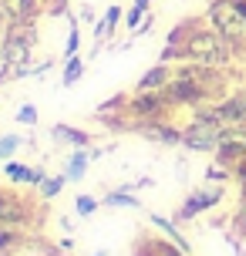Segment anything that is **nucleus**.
<instances>
[{"label":"nucleus","mask_w":246,"mask_h":256,"mask_svg":"<svg viewBox=\"0 0 246 256\" xmlns=\"http://www.w3.org/2000/svg\"><path fill=\"white\" fill-rule=\"evenodd\" d=\"M152 246H156V256H192V253H186L182 246H176L172 240H158V236H152Z\"/></svg>","instance_id":"nucleus-24"},{"label":"nucleus","mask_w":246,"mask_h":256,"mask_svg":"<svg viewBox=\"0 0 246 256\" xmlns=\"http://www.w3.org/2000/svg\"><path fill=\"white\" fill-rule=\"evenodd\" d=\"M91 256H112V253H108V250H98V253H91Z\"/></svg>","instance_id":"nucleus-36"},{"label":"nucleus","mask_w":246,"mask_h":256,"mask_svg":"<svg viewBox=\"0 0 246 256\" xmlns=\"http://www.w3.org/2000/svg\"><path fill=\"white\" fill-rule=\"evenodd\" d=\"M233 226H236V232L246 240V196H243V202H240V209L233 212Z\"/></svg>","instance_id":"nucleus-29"},{"label":"nucleus","mask_w":246,"mask_h":256,"mask_svg":"<svg viewBox=\"0 0 246 256\" xmlns=\"http://www.w3.org/2000/svg\"><path fill=\"white\" fill-rule=\"evenodd\" d=\"M7 78H14V68H10V61H7V54H4V44H0V84H4Z\"/></svg>","instance_id":"nucleus-30"},{"label":"nucleus","mask_w":246,"mask_h":256,"mask_svg":"<svg viewBox=\"0 0 246 256\" xmlns=\"http://www.w3.org/2000/svg\"><path fill=\"white\" fill-rule=\"evenodd\" d=\"M236 54L240 51H236L209 20H202V24L189 34V40H186V61L202 64V68H220V71H226V68L236 61Z\"/></svg>","instance_id":"nucleus-1"},{"label":"nucleus","mask_w":246,"mask_h":256,"mask_svg":"<svg viewBox=\"0 0 246 256\" xmlns=\"http://www.w3.org/2000/svg\"><path fill=\"white\" fill-rule=\"evenodd\" d=\"M148 14H152V0H135V4L128 7V17H125V20H128V30H132V34H135V27L142 24Z\"/></svg>","instance_id":"nucleus-21"},{"label":"nucleus","mask_w":246,"mask_h":256,"mask_svg":"<svg viewBox=\"0 0 246 256\" xmlns=\"http://www.w3.org/2000/svg\"><path fill=\"white\" fill-rule=\"evenodd\" d=\"M152 226L162 230V236H168V240H172L176 246H182L186 253H192V243L182 236V230H179V222H176V219H166V216H158V212H152Z\"/></svg>","instance_id":"nucleus-15"},{"label":"nucleus","mask_w":246,"mask_h":256,"mask_svg":"<svg viewBox=\"0 0 246 256\" xmlns=\"http://www.w3.org/2000/svg\"><path fill=\"white\" fill-rule=\"evenodd\" d=\"M48 179V168H40V166H34V172H30V186L34 189H40V182Z\"/></svg>","instance_id":"nucleus-31"},{"label":"nucleus","mask_w":246,"mask_h":256,"mask_svg":"<svg viewBox=\"0 0 246 256\" xmlns=\"http://www.w3.org/2000/svg\"><path fill=\"white\" fill-rule=\"evenodd\" d=\"M64 186H68L64 176H48V179L40 182V199H58Z\"/></svg>","instance_id":"nucleus-23"},{"label":"nucleus","mask_w":246,"mask_h":256,"mask_svg":"<svg viewBox=\"0 0 246 256\" xmlns=\"http://www.w3.org/2000/svg\"><path fill=\"white\" fill-rule=\"evenodd\" d=\"M216 115L226 128L233 125H246V84L233 88L230 94H222L220 102H216Z\"/></svg>","instance_id":"nucleus-8"},{"label":"nucleus","mask_w":246,"mask_h":256,"mask_svg":"<svg viewBox=\"0 0 246 256\" xmlns=\"http://www.w3.org/2000/svg\"><path fill=\"white\" fill-rule=\"evenodd\" d=\"M243 128H246V125H243Z\"/></svg>","instance_id":"nucleus-39"},{"label":"nucleus","mask_w":246,"mask_h":256,"mask_svg":"<svg viewBox=\"0 0 246 256\" xmlns=\"http://www.w3.org/2000/svg\"><path fill=\"white\" fill-rule=\"evenodd\" d=\"M0 196H4V189H0Z\"/></svg>","instance_id":"nucleus-38"},{"label":"nucleus","mask_w":246,"mask_h":256,"mask_svg":"<svg viewBox=\"0 0 246 256\" xmlns=\"http://www.w3.org/2000/svg\"><path fill=\"white\" fill-rule=\"evenodd\" d=\"M30 172H34V168L24 166V162H7V166H4V176H7V182H14V186H30Z\"/></svg>","instance_id":"nucleus-20"},{"label":"nucleus","mask_w":246,"mask_h":256,"mask_svg":"<svg viewBox=\"0 0 246 256\" xmlns=\"http://www.w3.org/2000/svg\"><path fill=\"white\" fill-rule=\"evenodd\" d=\"M122 17H125V7L112 4V7L104 10L102 20H94V54H102V44L115 38V30H118V24H122Z\"/></svg>","instance_id":"nucleus-11"},{"label":"nucleus","mask_w":246,"mask_h":256,"mask_svg":"<svg viewBox=\"0 0 246 256\" xmlns=\"http://www.w3.org/2000/svg\"><path fill=\"white\" fill-rule=\"evenodd\" d=\"M0 158H7V155H4V145H0Z\"/></svg>","instance_id":"nucleus-37"},{"label":"nucleus","mask_w":246,"mask_h":256,"mask_svg":"<svg viewBox=\"0 0 246 256\" xmlns=\"http://www.w3.org/2000/svg\"><path fill=\"white\" fill-rule=\"evenodd\" d=\"M172 74H176V68L168 61H158L156 68H148L142 78H138V84H135V91H162L172 81Z\"/></svg>","instance_id":"nucleus-13"},{"label":"nucleus","mask_w":246,"mask_h":256,"mask_svg":"<svg viewBox=\"0 0 246 256\" xmlns=\"http://www.w3.org/2000/svg\"><path fill=\"white\" fill-rule=\"evenodd\" d=\"M132 132H138L145 142H156V145H166V148H176V145H182V128H176L168 118L138 122V125H132Z\"/></svg>","instance_id":"nucleus-7"},{"label":"nucleus","mask_w":246,"mask_h":256,"mask_svg":"<svg viewBox=\"0 0 246 256\" xmlns=\"http://www.w3.org/2000/svg\"><path fill=\"white\" fill-rule=\"evenodd\" d=\"M78 51H81V27H78V20L71 17V30H68V44H64V58H74Z\"/></svg>","instance_id":"nucleus-25"},{"label":"nucleus","mask_w":246,"mask_h":256,"mask_svg":"<svg viewBox=\"0 0 246 256\" xmlns=\"http://www.w3.org/2000/svg\"><path fill=\"white\" fill-rule=\"evenodd\" d=\"M81 78H84V61H81L78 54L74 58H64V71H61V84L64 88H74Z\"/></svg>","instance_id":"nucleus-19"},{"label":"nucleus","mask_w":246,"mask_h":256,"mask_svg":"<svg viewBox=\"0 0 246 256\" xmlns=\"http://www.w3.org/2000/svg\"><path fill=\"white\" fill-rule=\"evenodd\" d=\"M91 162H94V158H91L88 148H74V155L68 158V166H64V179L68 182H81L84 179V168H88Z\"/></svg>","instance_id":"nucleus-16"},{"label":"nucleus","mask_w":246,"mask_h":256,"mask_svg":"<svg viewBox=\"0 0 246 256\" xmlns=\"http://www.w3.org/2000/svg\"><path fill=\"white\" fill-rule=\"evenodd\" d=\"M152 24H156V14H148V17H145L142 24L135 27V38H142V34H148V30H152Z\"/></svg>","instance_id":"nucleus-33"},{"label":"nucleus","mask_w":246,"mask_h":256,"mask_svg":"<svg viewBox=\"0 0 246 256\" xmlns=\"http://www.w3.org/2000/svg\"><path fill=\"white\" fill-rule=\"evenodd\" d=\"M7 24H34L40 17V0H4Z\"/></svg>","instance_id":"nucleus-12"},{"label":"nucleus","mask_w":246,"mask_h":256,"mask_svg":"<svg viewBox=\"0 0 246 256\" xmlns=\"http://www.w3.org/2000/svg\"><path fill=\"white\" fill-rule=\"evenodd\" d=\"M17 122H20V125L24 128H34L38 125V104H20V108H17Z\"/></svg>","instance_id":"nucleus-27"},{"label":"nucleus","mask_w":246,"mask_h":256,"mask_svg":"<svg viewBox=\"0 0 246 256\" xmlns=\"http://www.w3.org/2000/svg\"><path fill=\"white\" fill-rule=\"evenodd\" d=\"M34 256H64V253H58V250H51V246H48V250H40V253H34Z\"/></svg>","instance_id":"nucleus-35"},{"label":"nucleus","mask_w":246,"mask_h":256,"mask_svg":"<svg viewBox=\"0 0 246 256\" xmlns=\"http://www.w3.org/2000/svg\"><path fill=\"white\" fill-rule=\"evenodd\" d=\"M206 20L216 27L240 54L246 51V17L233 7V0H209Z\"/></svg>","instance_id":"nucleus-3"},{"label":"nucleus","mask_w":246,"mask_h":256,"mask_svg":"<svg viewBox=\"0 0 246 256\" xmlns=\"http://www.w3.org/2000/svg\"><path fill=\"white\" fill-rule=\"evenodd\" d=\"M222 135H226V125H222L220 115H216V102L212 104H199V108H192L189 125L182 128V148L216 155Z\"/></svg>","instance_id":"nucleus-2"},{"label":"nucleus","mask_w":246,"mask_h":256,"mask_svg":"<svg viewBox=\"0 0 246 256\" xmlns=\"http://www.w3.org/2000/svg\"><path fill=\"white\" fill-rule=\"evenodd\" d=\"M222 199H226V189L222 186H206V189H196V192H189L186 199H182V206L176 209V222H192L196 216H202V212H212V209H220L222 206Z\"/></svg>","instance_id":"nucleus-6"},{"label":"nucleus","mask_w":246,"mask_h":256,"mask_svg":"<svg viewBox=\"0 0 246 256\" xmlns=\"http://www.w3.org/2000/svg\"><path fill=\"white\" fill-rule=\"evenodd\" d=\"M132 256H156L152 236H138V240H135V250H132Z\"/></svg>","instance_id":"nucleus-28"},{"label":"nucleus","mask_w":246,"mask_h":256,"mask_svg":"<svg viewBox=\"0 0 246 256\" xmlns=\"http://www.w3.org/2000/svg\"><path fill=\"white\" fill-rule=\"evenodd\" d=\"M233 179V168L222 166V162H216L212 168H206V182H216V186H226V182Z\"/></svg>","instance_id":"nucleus-26"},{"label":"nucleus","mask_w":246,"mask_h":256,"mask_svg":"<svg viewBox=\"0 0 246 256\" xmlns=\"http://www.w3.org/2000/svg\"><path fill=\"white\" fill-rule=\"evenodd\" d=\"M102 206H112V209H142V199H135V189H115L102 199Z\"/></svg>","instance_id":"nucleus-18"},{"label":"nucleus","mask_w":246,"mask_h":256,"mask_svg":"<svg viewBox=\"0 0 246 256\" xmlns=\"http://www.w3.org/2000/svg\"><path fill=\"white\" fill-rule=\"evenodd\" d=\"M98 206H102V199H94V196H74V216H81V219H88V216H94L98 212Z\"/></svg>","instance_id":"nucleus-22"},{"label":"nucleus","mask_w":246,"mask_h":256,"mask_svg":"<svg viewBox=\"0 0 246 256\" xmlns=\"http://www.w3.org/2000/svg\"><path fill=\"white\" fill-rule=\"evenodd\" d=\"M51 138L54 142H64V145H74V148H88L91 145V132L74 125H54L51 128Z\"/></svg>","instance_id":"nucleus-14"},{"label":"nucleus","mask_w":246,"mask_h":256,"mask_svg":"<svg viewBox=\"0 0 246 256\" xmlns=\"http://www.w3.org/2000/svg\"><path fill=\"white\" fill-rule=\"evenodd\" d=\"M20 243H24V226L0 222V256H10Z\"/></svg>","instance_id":"nucleus-17"},{"label":"nucleus","mask_w":246,"mask_h":256,"mask_svg":"<svg viewBox=\"0 0 246 256\" xmlns=\"http://www.w3.org/2000/svg\"><path fill=\"white\" fill-rule=\"evenodd\" d=\"M243 158H246V128L233 125V128H226L220 148H216V162H222V166L233 168L236 162H243Z\"/></svg>","instance_id":"nucleus-9"},{"label":"nucleus","mask_w":246,"mask_h":256,"mask_svg":"<svg viewBox=\"0 0 246 256\" xmlns=\"http://www.w3.org/2000/svg\"><path fill=\"white\" fill-rule=\"evenodd\" d=\"M51 68H54V61H40L38 68H30V78H44V74H51Z\"/></svg>","instance_id":"nucleus-32"},{"label":"nucleus","mask_w":246,"mask_h":256,"mask_svg":"<svg viewBox=\"0 0 246 256\" xmlns=\"http://www.w3.org/2000/svg\"><path fill=\"white\" fill-rule=\"evenodd\" d=\"M81 20H94V10L91 7H81Z\"/></svg>","instance_id":"nucleus-34"},{"label":"nucleus","mask_w":246,"mask_h":256,"mask_svg":"<svg viewBox=\"0 0 246 256\" xmlns=\"http://www.w3.org/2000/svg\"><path fill=\"white\" fill-rule=\"evenodd\" d=\"M4 54H7V61H10L14 74L30 64V54L38 48V27L34 24H4Z\"/></svg>","instance_id":"nucleus-4"},{"label":"nucleus","mask_w":246,"mask_h":256,"mask_svg":"<svg viewBox=\"0 0 246 256\" xmlns=\"http://www.w3.org/2000/svg\"><path fill=\"white\" fill-rule=\"evenodd\" d=\"M0 222L30 226V206H27V199H20L17 192L4 189V196H0Z\"/></svg>","instance_id":"nucleus-10"},{"label":"nucleus","mask_w":246,"mask_h":256,"mask_svg":"<svg viewBox=\"0 0 246 256\" xmlns=\"http://www.w3.org/2000/svg\"><path fill=\"white\" fill-rule=\"evenodd\" d=\"M176 104L168 102L166 88L162 91H135L128 98V115H132V125H138V122H156V118H168ZM128 125V132H132Z\"/></svg>","instance_id":"nucleus-5"}]
</instances>
